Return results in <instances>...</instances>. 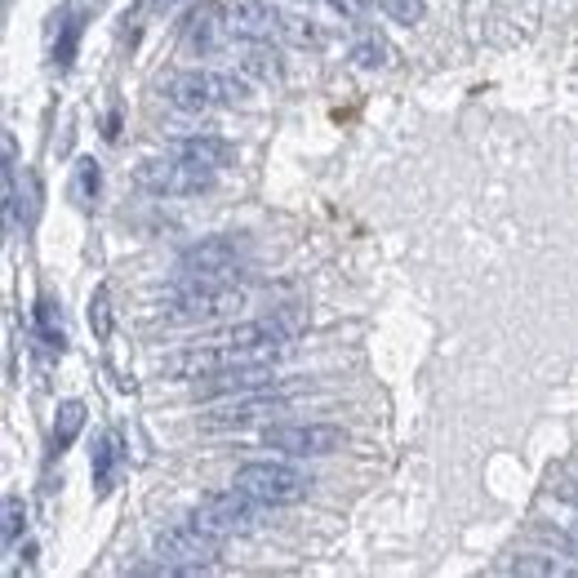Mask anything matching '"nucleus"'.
<instances>
[{
  "instance_id": "f257e3e1",
  "label": "nucleus",
  "mask_w": 578,
  "mask_h": 578,
  "mask_svg": "<svg viewBox=\"0 0 578 578\" xmlns=\"http://www.w3.org/2000/svg\"><path fill=\"white\" fill-rule=\"evenodd\" d=\"M246 307V290L231 281H174V290L161 298V316L170 325H214Z\"/></svg>"
},
{
  "instance_id": "f03ea898",
  "label": "nucleus",
  "mask_w": 578,
  "mask_h": 578,
  "mask_svg": "<svg viewBox=\"0 0 578 578\" xmlns=\"http://www.w3.org/2000/svg\"><path fill=\"white\" fill-rule=\"evenodd\" d=\"M165 98L178 107V111H214V107H246L250 102V76L241 72H200V67H187L178 72L170 85H165Z\"/></svg>"
},
{
  "instance_id": "7ed1b4c3",
  "label": "nucleus",
  "mask_w": 578,
  "mask_h": 578,
  "mask_svg": "<svg viewBox=\"0 0 578 578\" xmlns=\"http://www.w3.org/2000/svg\"><path fill=\"white\" fill-rule=\"evenodd\" d=\"M192 521L227 543V538H241V534H259V530L268 525V503H259V499L246 494L241 486H231V490L205 494L200 508L192 512Z\"/></svg>"
},
{
  "instance_id": "20e7f679",
  "label": "nucleus",
  "mask_w": 578,
  "mask_h": 578,
  "mask_svg": "<svg viewBox=\"0 0 578 578\" xmlns=\"http://www.w3.org/2000/svg\"><path fill=\"white\" fill-rule=\"evenodd\" d=\"M231 486H241L246 494H254L259 503L268 508H290V503H303L312 494V477L294 462H276V458H259V462H246L231 477Z\"/></svg>"
},
{
  "instance_id": "39448f33",
  "label": "nucleus",
  "mask_w": 578,
  "mask_h": 578,
  "mask_svg": "<svg viewBox=\"0 0 578 578\" xmlns=\"http://www.w3.org/2000/svg\"><path fill=\"white\" fill-rule=\"evenodd\" d=\"M152 552L161 556V569L170 574H196V569H209L222 552V538L200 530L192 516L178 521V525H165L152 534Z\"/></svg>"
},
{
  "instance_id": "423d86ee",
  "label": "nucleus",
  "mask_w": 578,
  "mask_h": 578,
  "mask_svg": "<svg viewBox=\"0 0 578 578\" xmlns=\"http://www.w3.org/2000/svg\"><path fill=\"white\" fill-rule=\"evenodd\" d=\"M134 183L152 196H200L218 183V170L214 165H200L192 156H152L134 170Z\"/></svg>"
},
{
  "instance_id": "0eeeda50",
  "label": "nucleus",
  "mask_w": 578,
  "mask_h": 578,
  "mask_svg": "<svg viewBox=\"0 0 578 578\" xmlns=\"http://www.w3.org/2000/svg\"><path fill=\"white\" fill-rule=\"evenodd\" d=\"M268 449L290 454V458H329L347 449V432L334 423H272L259 436Z\"/></svg>"
},
{
  "instance_id": "6e6552de",
  "label": "nucleus",
  "mask_w": 578,
  "mask_h": 578,
  "mask_svg": "<svg viewBox=\"0 0 578 578\" xmlns=\"http://www.w3.org/2000/svg\"><path fill=\"white\" fill-rule=\"evenodd\" d=\"M241 263H246V241H237V237H209V241L192 246L174 263V281H237Z\"/></svg>"
},
{
  "instance_id": "1a4fd4ad",
  "label": "nucleus",
  "mask_w": 578,
  "mask_h": 578,
  "mask_svg": "<svg viewBox=\"0 0 578 578\" xmlns=\"http://www.w3.org/2000/svg\"><path fill=\"white\" fill-rule=\"evenodd\" d=\"M290 410H294V401L272 388V392H250V396H222V405H214L200 423L209 432H227V427H250L259 418H281Z\"/></svg>"
},
{
  "instance_id": "9d476101",
  "label": "nucleus",
  "mask_w": 578,
  "mask_h": 578,
  "mask_svg": "<svg viewBox=\"0 0 578 578\" xmlns=\"http://www.w3.org/2000/svg\"><path fill=\"white\" fill-rule=\"evenodd\" d=\"M281 388L276 379V361H246V366H227L209 379L196 383L200 396H250V392H272Z\"/></svg>"
},
{
  "instance_id": "9b49d317",
  "label": "nucleus",
  "mask_w": 578,
  "mask_h": 578,
  "mask_svg": "<svg viewBox=\"0 0 578 578\" xmlns=\"http://www.w3.org/2000/svg\"><path fill=\"white\" fill-rule=\"evenodd\" d=\"M218 14H222V32L237 41H268L276 36V23H281V14L268 0H222Z\"/></svg>"
},
{
  "instance_id": "f8f14e48",
  "label": "nucleus",
  "mask_w": 578,
  "mask_h": 578,
  "mask_svg": "<svg viewBox=\"0 0 578 578\" xmlns=\"http://www.w3.org/2000/svg\"><path fill=\"white\" fill-rule=\"evenodd\" d=\"M237 67L259 85H281L285 80V63L268 41H246V50L237 54Z\"/></svg>"
},
{
  "instance_id": "ddd939ff",
  "label": "nucleus",
  "mask_w": 578,
  "mask_h": 578,
  "mask_svg": "<svg viewBox=\"0 0 578 578\" xmlns=\"http://www.w3.org/2000/svg\"><path fill=\"white\" fill-rule=\"evenodd\" d=\"M178 152L192 156V161H200V165H214V170H231V165H237V148H231L227 139H218V134H192V139L178 143Z\"/></svg>"
},
{
  "instance_id": "4468645a",
  "label": "nucleus",
  "mask_w": 578,
  "mask_h": 578,
  "mask_svg": "<svg viewBox=\"0 0 578 578\" xmlns=\"http://www.w3.org/2000/svg\"><path fill=\"white\" fill-rule=\"evenodd\" d=\"M116 468H121V440H116L111 432H102V436L94 440V458H89V477H94L98 494H107V490H111Z\"/></svg>"
},
{
  "instance_id": "2eb2a0df",
  "label": "nucleus",
  "mask_w": 578,
  "mask_h": 578,
  "mask_svg": "<svg viewBox=\"0 0 578 578\" xmlns=\"http://www.w3.org/2000/svg\"><path fill=\"white\" fill-rule=\"evenodd\" d=\"M347 58H352V67H366V72H374V67H392V63H396V54H392V45H388L383 36H366V41H357Z\"/></svg>"
},
{
  "instance_id": "dca6fc26",
  "label": "nucleus",
  "mask_w": 578,
  "mask_h": 578,
  "mask_svg": "<svg viewBox=\"0 0 578 578\" xmlns=\"http://www.w3.org/2000/svg\"><path fill=\"white\" fill-rule=\"evenodd\" d=\"M80 427H85V405H80V401H63V405H58V418H54V449L63 454V449L80 436Z\"/></svg>"
},
{
  "instance_id": "f3484780",
  "label": "nucleus",
  "mask_w": 578,
  "mask_h": 578,
  "mask_svg": "<svg viewBox=\"0 0 578 578\" xmlns=\"http://www.w3.org/2000/svg\"><path fill=\"white\" fill-rule=\"evenodd\" d=\"M276 36L290 41V45H298V50H316V45H320V32H316L307 19H298V14H281Z\"/></svg>"
},
{
  "instance_id": "a211bd4d",
  "label": "nucleus",
  "mask_w": 578,
  "mask_h": 578,
  "mask_svg": "<svg viewBox=\"0 0 578 578\" xmlns=\"http://www.w3.org/2000/svg\"><path fill=\"white\" fill-rule=\"evenodd\" d=\"M379 10H383L392 23H401V28H418V23L427 19L423 0H379Z\"/></svg>"
},
{
  "instance_id": "6ab92c4d",
  "label": "nucleus",
  "mask_w": 578,
  "mask_h": 578,
  "mask_svg": "<svg viewBox=\"0 0 578 578\" xmlns=\"http://www.w3.org/2000/svg\"><path fill=\"white\" fill-rule=\"evenodd\" d=\"M36 320H41V334H45L54 347H63V342H67L63 312H58V303H54V298H41V303H36Z\"/></svg>"
},
{
  "instance_id": "aec40b11",
  "label": "nucleus",
  "mask_w": 578,
  "mask_h": 578,
  "mask_svg": "<svg viewBox=\"0 0 578 578\" xmlns=\"http://www.w3.org/2000/svg\"><path fill=\"white\" fill-rule=\"evenodd\" d=\"M516 574H578V565H565V560H552V556H516L512 560Z\"/></svg>"
},
{
  "instance_id": "412c9836",
  "label": "nucleus",
  "mask_w": 578,
  "mask_h": 578,
  "mask_svg": "<svg viewBox=\"0 0 578 578\" xmlns=\"http://www.w3.org/2000/svg\"><path fill=\"white\" fill-rule=\"evenodd\" d=\"M192 23H196V28H192V41H196L200 50H214V45H218V28H222V14L214 19L209 10H200Z\"/></svg>"
},
{
  "instance_id": "4be33fe9",
  "label": "nucleus",
  "mask_w": 578,
  "mask_h": 578,
  "mask_svg": "<svg viewBox=\"0 0 578 578\" xmlns=\"http://www.w3.org/2000/svg\"><path fill=\"white\" fill-rule=\"evenodd\" d=\"M89 325H94V334H98V338H107V334H111V312H107V290H94V298H89Z\"/></svg>"
},
{
  "instance_id": "5701e85b",
  "label": "nucleus",
  "mask_w": 578,
  "mask_h": 578,
  "mask_svg": "<svg viewBox=\"0 0 578 578\" xmlns=\"http://www.w3.org/2000/svg\"><path fill=\"white\" fill-rule=\"evenodd\" d=\"M28 525V508H23V499H6V547H14V538H19V530Z\"/></svg>"
},
{
  "instance_id": "b1692460",
  "label": "nucleus",
  "mask_w": 578,
  "mask_h": 578,
  "mask_svg": "<svg viewBox=\"0 0 578 578\" xmlns=\"http://www.w3.org/2000/svg\"><path fill=\"white\" fill-rule=\"evenodd\" d=\"M76 196H80V205H89V196H98V165L94 161L76 165Z\"/></svg>"
},
{
  "instance_id": "393cba45",
  "label": "nucleus",
  "mask_w": 578,
  "mask_h": 578,
  "mask_svg": "<svg viewBox=\"0 0 578 578\" xmlns=\"http://www.w3.org/2000/svg\"><path fill=\"white\" fill-rule=\"evenodd\" d=\"M76 41H80V23H67V32H63V41H58V67H72Z\"/></svg>"
},
{
  "instance_id": "a878e982",
  "label": "nucleus",
  "mask_w": 578,
  "mask_h": 578,
  "mask_svg": "<svg viewBox=\"0 0 578 578\" xmlns=\"http://www.w3.org/2000/svg\"><path fill=\"white\" fill-rule=\"evenodd\" d=\"M374 0H329V10L342 14V19H366Z\"/></svg>"
},
{
  "instance_id": "bb28decb",
  "label": "nucleus",
  "mask_w": 578,
  "mask_h": 578,
  "mask_svg": "<svg viewBox=\"0 0 578 578\" xmlns=\"http://www.w3.org/2000/svg\"><path fill=\"white\" fill-rule=\"evenodd\" d=\"M552 538H556V543H560L569 556H578V525H569V530H556Z\"/></svg>"
}]
</instances>
